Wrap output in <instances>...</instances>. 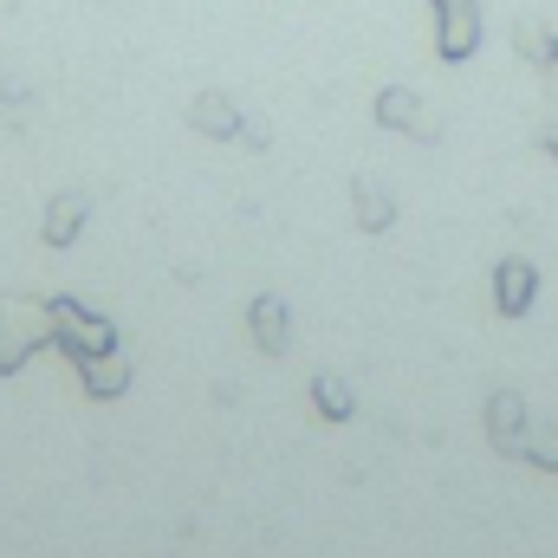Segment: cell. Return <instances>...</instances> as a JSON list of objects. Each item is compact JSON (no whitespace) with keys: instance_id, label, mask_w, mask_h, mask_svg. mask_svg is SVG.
<instances>
[{"instance_id":"6da1fadb","label":"cell","mask_w":558,"mask_h":558,"mask_svg":"<svg viewBox=\"0 0 558 558\" xmlns=\"http://www.w3.org/2000/svg\"><path fill=\"white\" fill-rule=\"evenodd\" d=\"M46 318H52V344H65L78 364H92V357H105V351H111V325H105L98 312H85L78 299H52V305H46Z\"/></svg>"},{"instance_id":"7a4b0ae2","label":"cell","mask_w":558,"mask_h":558,"mask_svg":"<svg viewBox=\"0 0 558 558\" xmlns=\"http://www.w3.org/2000/svg\"><path fill=\"white\" fill-rule=\"evenodd\" d=\"M52 338V318L46 305H26V299H0V371H20L39 344Z\"/></svg>"},{"instance_id":"3957f363","label":"cell","mask_w":558,"mask_h":558,"mask_svg":"<svg viewBox=\"0 0 558 558\" xmlns=\"http://www.w3.org/2000/svg\"><path fill=\"white\" fill-rule=\"evenodd\" d=\"M428 7H435V52L448 65L474 59V46H481V0H428Z\"/></svg>"},{"instance_id":"277c9868","label":"cell","mask_w":558,"mask_h":558,"mask_svg":"<svg viewBox=\"0 0 558 558\" xmlns=\"http://www.w3.org/2000/svg\"><path fill=\"white\" fill-rule=\"evenodd\" d=\"M533 299H539V267H533V260H500V267H494V305H500L507 318H520Z\"/></svg>"},{"instance_id":"5b68a950","label":"cell","mask_w":558,"mask_h":558,"mask_svg":"<svg viewBox=\"0 0 558 558\" xmlns=\"http://www.w3.org/2000/svg\"><path fill=\"white\" fill-rule=\"evenodd\" d=\"M487 435H494L500 454H526V403H520L513 390H500V397L487 403Z\"/></svg>"},{"instance_id":"8992f818","label":"cell","mask_w":558,"mask_h":558,"mask_svg":"<svg viewBox=\"0 0 558 558\" xmlns=\"http://www.w3.org/2000/svg\"><path fill=\"white\" fill-rule=\"evenodd\" d=\"M377 124H384V131H416L422 143L435 137V124L422 118V98L416 92H403V85H390V92L377 98Z\"/></svg>"},{"instance_id":"52a82bcc","label":"cell","mask_w":558,"mask_h":558,"mask_svg":"<svg viewBox=\"0 0 558 558\" xmlns=\"http://www.w3.org/2000/svg\"><path fill=\"white\" fill-rule=\"evenodd\" d=\"M189 118H195V131H208V137H241V131H247V118H241L221 92H202Z\"/></svg>"},{"instance_id":"ba28073f","label":"cell","mask_w":558,"mask_h":558,"mask_svg":"<svg viewBox=\"0 0 558 558\" xmlns=\"http://www.w3.org/2000/svg\"><path fill=\"white\" fill-rule=\"evenodd\" d=\"M85 215H92V202H85V195H59V202L46 208V241H52V247H72V241H78V228H85Z\"/></svg>"},{"instance_id":"9c48e42d","label":"cell","mask_w":558,"mask_h":558,"mask_svg":"<svg viewBox=\"0 0 558 558\" xmlns=\"http://www.w3.org/2000/svg\"><path fill=\"white\" fill-rule=\"evenodd\" d=\"M513 52H520L526 65H539V72H546V65L558 59L553 26H546V20H513Z\"/></svg>"},{"instance_id":"30bf717a","label":"cell","mask_w":558,"mask_h":558,"mask_svg":"<svg viewBox=\"0 0 558 558\" xmlns=\"http://www.w3.org/2000/svg\"><path fill=\"white\" fill-rule=\"evenodd\" d=\"M254 338H260V351H286L292 344V325H286V305L279 299H254Z\"/></svg>"},{"instance_id":"8fae6325","label":"cell","mask_w":558,"mask_h":558,"mask_svg":"<svg viewBox=\"0 0 558 558\" xmlns=\"http://www.w3.org/2000/svg\"><path fill=\"white\" fill-rule=\"evenodd\" d=\"M85 371V390L92 397H118L124 384H131V364L118 357V351H105V357H92V364H78Z\"/></svg>"},{"instance_id":"7c38bea8","label":"cell","mask_w":558,"mask_h":558,"mask_svg":"<svg viewBox=\"0 0 558 558\" xmlns=\"http://www.w3.org/2000/svg\"><path fill=\"white\" fill-rule=\"evenodd\" d=\"M351 202H357V221H364L371 234H384V228L397 221V202H390L384 189H371V182H357V189H351Z\"/></svg>"},{"instance_id":"4fadbf2b","label":"cell","mask_w":558,"mask_h":558,"mask_svg":"<svg viewBox=\"0 0 558 558\" xmlns=\"http://www.w3.org/2000/svg\"><path fill=\"white\" fill-rule=\"evenodd\" d=\"M312 403H318V416H325V422H344L351 410H357V403H351V390H344V377H331V371L312 384Z\"/></svg>"},{"instance_id":"5bb4252c","label":"cell","mask_w":558,"mask_h":558,"mask_svg":"<svg viewBox=\"0 0 558 558\" xmlns=\"http://www.w3.org/2000/svg\"><path fill=\"white\" fill-rule=\"evenodd\" d=\"M526 461H539V468H558V428H539V435H526Z\"/></svg>"},{"instance_id":"9a60e30c","label":"cell","mask_w":558,"mask_h":558,"mask_svg":"<svg viewBox=\"0 0 558 558\" xmlns=\"http://www.w3.org/2000/svg\"><path fill=\"white\" fill-rule=\"evenodd\" d=\"M539 143H546V156L558 162V124H546V137H539Z\"/></svg>"},{"instance_id":"2e32d148","label":"cell","mask_w":558,"mask_h":558,"mask_svg":"<svg viewBox=\"0 0 558 558\" xmlns=\"http://www.w3.org/2000/svg\"><path fill=\"white\" fill-rule=\"evenodd\" d=\"M546 92H553V98H558V59H553V65H546Z\"/></svg>"}]
</instances>
